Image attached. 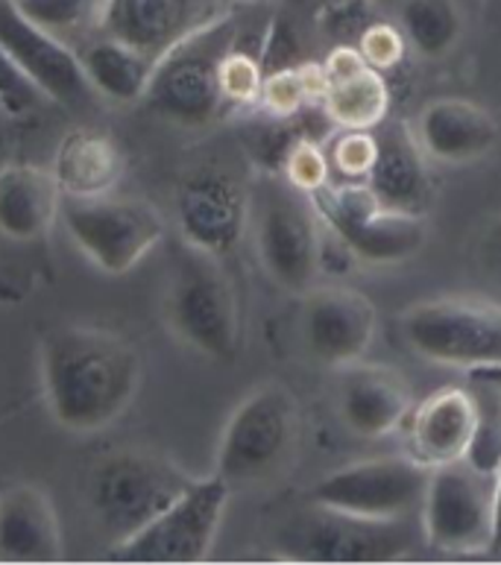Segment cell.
Masks as SVG:
<instances>
[{"instance_id": "obj_33", "label": "cell", "mask_w": 501, "mask_h": 565, "mask_svg": "<svg viewBox=\"0 0 501 565\" xmlns=\"http://www.w3.org/2000/svg\"><path fill=\"white\" fill-rule=\"evenodd\" d=\"M281 177L288 179L290 185L302 188L308 194H315L326 182H332V168H329V156L315 138H299L294 150L285 159Z\"/></svg>"}, {"instance_id": "obj_31", "label": "cell", "mask_w": 501, "mask_h": 565, "mask_svg": "<svg viewBox=\"0 0 501 565\" xmlns=\"http://www.w3.org/2000/svg\"><path fill=\"white\" fill-rule=\"evenodd\" d=\"M264 65L258 56L235 44L221 62V88L230 106H255L262 97Z\"/></svg>"}, {"instance_id": "obj_15", "label": "cell", "mask_w": 501, "mask_h": 565, "mask_svg": "<svg viewBox=\"0 0 501 565\" xmlns=\"http://www.w3.org/2000/svg\"><path fill=\"white\" fill-rule=\"evenodd\" d=\"M379 329L370 296L343 285L311 287L302 305V340L315 361L343 370L364 361Z\"/></svg>"}, {"instance_id": "obj_8", "label": "cell", "mask_w": 501, "mask_h": 565, "mask_svg": "<svg viewBox=\"0 0 501 565\" xmlns=\"http://www.w3.org/2000/svg\"><path fill=\"white\" fill-rule=\"evenodd\" d=\"M402 338L423 361L451 370L501 366V305L484 299H428L402 313Z\"/></svg>"}, {"instance_id": "obj_9", "label": "cell", "mask_w": 501, "mask_h": 565, "mask_svg": "<svg viewBox=\"0 0 501 565\" xmlns=\"http://www.w3.org/2000/svg\"><path fill=\"white\" fill-rule=\"evenodd\" d=\"M230 495L232 487L221 475L194 478V483L168 510L156 515L153 522L145 524L129 540L111 545L109 557L115 563L147 565L203 563L214 548Z\"/></svg>"}, {"instance_id": "obj_1", "label": "cell", "mask_w": 501, "mask_h": 565, "mask_svg": "<svg viewBox=\"0 0 501 565\" xmlns=\"http://www.w3.org/2000/svg\"><path fill=\"white\" fill-rule=\"evenodd\" d=\"M42 387L53 423L74 434H97L132 405L141 358L115 331L62 326L42 343Z\"/></svg>"}, {"instance_id": "obj_4", "label": "cell", "mask_w": 501, "mask_h": 565, "mask_svg": "<svg viewBox=\"0 0 501 565\" xmlns=\"http://www.w3.org/2000/svg\"><path fill=\"white\" fill-rule=\"evenodd\" d=\"M255 249L264 273L281 290L306 296L320 273V212L315 196L290 185L281 173H264L249 196Z\"/></svg>"}, {"instance_id": "obj_22", "label": "cell", "mask_w": 501, "mask_h": 565, "mask_svg": "<svg viewBox=\"0 0 501 565\" xmlns=\"http://www.w3.org/2000/svg\"><path fill=\"white\" fill-rule=\"evenodd\" d=\"M62 531L51 495L18 483L0 495V563H60Z\"/></svg>"}, {"instance_id": "obj_16", "label": "cell", "mask_w": 501, "mask_h": 565, "mask_svg": "<svg viewBox=\"0 0 501 565\" xmlns=\"http://www.w3.org/2000/svg\"><path fill=\"white\" fill-rule=\"evenodd\" d=\"M0 47L21 65L47 100L79 109L94 97L77 51H71V44L35 26L15 7V0H0Z\"/></svg>"}, {"instance_id": "obj_11", "label": "cell", "mask_w": 501, "mask_h": 565, "mask_svg": "<svg viewBox=\"0 0 501 565\" xmlns=\"http://www.w3.org/2000/svg\"><path fill=\"white\" fill-rule=\"evenodd\" d=\"M62 220L79 253L109 276H124L164 241V217L141 200H65Z\"/></svg>"}, {"instance_id": "obj_34", "label": "cell", "mask_w": 501, "mask_h": 565, "mask_svg": "<svg viewBox=\"0 0 501 565\" xmlns=\"http://www.w3.org/2000/svg\"><path fill=\"white\" fill-rule=\"evenodd\" d=\"M42 100L44 94L39 92V85L0 47V111L9 118H24Z\"/></svg>"}, {"instance_id": "obj_19", "label": "cell", "mask_w": 501, "mask_h": 565, "mask_svg": "<svg viewBox=\"0 0 501 565\" xmlns=\"http://www.w3.org/2000/svg\"><path fill=\"white\" fill-rule=\"evenodd\" d=\"M338 372V414L355 437H387L408 423L414 398L399 372L364 361L349 363Z\"/></svg>"}, {"instance_id": "obj_39", "label": "cell", "mask_w": 501, "mask_h": 565, "mask_svg": "<svg viewBox=\"0 0 501 565\" xmlns=\"http://www.w3.org/2000/svg\"><path fill=\"white\" fill-rule=\"evenodd\" d=\"M326 3H329V7H334V3H343V0H326Z\"/></svg>"}, {"instance_id": "obj_30", "label": "cell", "mask_w": 501, "mask_h": 565, "mask_svg": "<svg viewBox=\"0 0 501 565\" xmlns=\"http://www.w3.org/2000/svg\"><path fill=\"white\" fill-rule=\"evenodd\" d=\"M15 7L35 26L71 44L88 30H100L106 0H15Z\"/></svg>"}, {"instance_id": "obj_27", "label": "cell", "mask_w": 501, "mask_h": 565, "mask_svg": "<svg viewBox=\"0 0 501 565\" xmlns=\"http://www.w3.org/2000/svg\"><path fill=\"white\" fill-rule=\"evenodd\" d=\"M408 51L423 60H446L463 39V9L458 0H402L396 18Z\"/></svg>"}, {"instance_id": "obj_3", "label": "cell", "mask_w": 501, "mask_h": 565, "mask_svg": "<svg viewBox=\"0 0 501 565\" xmlns=\"http://www.w3.org/2000/svg\"><path fill=\"white\" fill-rule=\"evenodd\" d=\"M164 320L196 354L212 361L235 358L241 340L238 296L217 255L185 241L177 246L164 290Z\"/></svg>"}, {"instance_id": "obj_24", "label": "cell", "mask_w": 501, "mask_h": 565, "mask_svg": "<svg viewBox=\"0 0 501 565\" xmlns=\"http://www.w3.org/2000/svg\"><path fill=\"white\" fill-rule=\"evenodd\" d=\"M51 173L65 200L111 196L127 177V156L103 129H71L53 152Z\"/></svg>"}, {"instance_id": "obj_26", "label": "cell", "mask_w": 501, "mask_h": 565, "mask_svg": "<svg viewBox=\"0 0 501 565\" xmlns=\"http://www.w3.org/2000/svg\"><path fill=\"white\" fill-rule=\"evenodd\" d=\"M77 56L97 97L111 103L145 100L156 71V60H150L147 53L100 33V39L85 44Z\"/></svg>"}, {"instance_id": "obj_25", "label": "cell", "mask_w": 501, "mask_h": 565, "mask_svg": "<svg viewBox=\"0 0 501 565\" xmlns=\"http://www.w3.org/2000/svg\"><path fill=\"white\" fill-rule=\"evenodd\" d=\"M62 212V191L51 170L39 164L0 168V235L30 244L51 232Z\"/></svg>"}, {"instance_id": "obj_28", "label": "cell", "mask_w": 501, "mask_h": 565, "mask_svg": "<svg viewBox=\"0 0 501 565\" xmlns=\"http://www.w3.org/2000/svg\"><path fill=\"white\" fill-rule=\"evenodd\" d=\"M469 393L476 402V430L463 460L495 478L501 469V366L469 370Z\"/></svg>"}, {"instance_id": "obj_29", "label": "cell", "mask_w": 501, "mask_h": 565, "mask_svg": "<svg viewBox=\"0 0 501 565\" xmlns=\"http://www.w3.org/2000/svg\"><path fill=\"white\" fill-rule=\"evenodd\" d=\"M326 92V74L323 65H311V62H299V65H285V68L267 71L264 74L262 97H258V109L267 115H279V118H297L308 106L323 103Z\"/></svg>"}, {"instance_id": "obj_35", "label": "cell", "mask_w": 501, "mask_h": 565, "mask_svg": "<svg viewBox=\"0 0 501 565\" xmlns=\"http://www.w3.org/2000/svg\"><path fill=\"white\" fill-rule=\"evenodd\" d=\"M355 47L361 51L366 65L382 74L396 68L408 53V42H405L399 24H366L358 35Z\"/></svg>"}, {"instance_id": "obj_5", "label": "cell", "mask_w": 501, "mask_h": 565, "mask_svg": "<svg viewBox=\"0 0 501 565\" xmlns=\"http://www.w3.org/2000/svg\"><path fill=\"white\" fill-rule=\"evenodd\" d=\"M238 44V24L226 12L156 62L147 106L185 129L212 127L230 103L221 88L223 56Z\"/></svg>"}, {"instance_id": "obj_20", "label": "cell", "mask_w": 501, "mask_h": 565, "mask_svg": "<svg viewBox=\"0 0 501 565\" xmlns=\"http://www.w3.org/2000/svg\"><path fill=\"white\" fill-rule=\"evenodd\" d=\"M414 138L437 164H472L495 150L501 129L495 118L478 103L460 97H440L425 103L414 118Z\"/></svg>"}, {"instance_id": "obj_2", "label": "cell", "mask_w": 501, "mask_h": 565, "mask_svg": "<svg viewBox=\"0 0 501 565\" xmlns=\"http://www.w3.org/2000/svg\"><path fill=\"white\" fill-rule=\"evenodd\" d=\"M273 554L290 563H399L414 551L408 519H364L306 498L273 527Z\"/></svg>"}, {"instance_id": "obj_13", "label": "cell", "mask_w": 501, "mask_h": 565, "mask_svg": "<svg viewBox=\"0 0 501 565\" xmlns=\"http://www.w3.org/2000/svg\"><path fill=\"white\" fill-rule=\"evenodd\" d=\"M253 185L226 161H200L179 179L173 212L182 241L217 258L241 244L249 226Z\"/></svg>"}, {"instance_id": "obj_38", "label": "cell", "mask_w": 501, "mask_h": 565, "mask_svg": "<svg viewBox=\"0 0 501 565\" xmlns=\"http://www.w3.org/2000/svg\"><path fill=\"white\" fill-rule=\"evenodd\" d=\"M226 3H253V0H226Z\"/></svg>"}, {"instance_id": "obj_10", "label": "cell", "mask_w": 501, "mask_h": 565, "mask_svg": "<svg viewBox=\"0 0 501 565\" xmlns=\"http://www.w3.org/2000/svg\"><path fill=\"white\" fill-rule=\"evenodd\" d=\"M315 205L329 232L364 264H402L428 241L425 217L384 209L366 182H326Z\"/></svg>"}, {"instance_id": "obj_12", "label": "cell", "mask_w": 501, "mask_h": 565, "mask_svg": "<svg viewBox=\"0 0 501 565\" xmlns=\"http://www.w3.org/2000/svg\"><path fill=\"white\" fill-rule=\"evenodd\" d=\"M495 478L467 460L434 466L423 501V533L446 554H487L493 548Z\"/></svg>"}, {"instance_id": "obj_23", "label": "cell", "mask_w": 501, "mask_h": 565, "mask_svg": "<svg viewBox=\"0 0 501 565\" xmlns=\"http://www.w3.org/2000/svg\"><path fill=\"white\" fill-rule=\"evenodd\" d=\"M411 455L425 466H446L463 460L476 430V402L469 387H443L411 407Z\"/></svg>"}, {"instance_id": "obj_17", "label": "cell", "mask_w": 501, "mask_h": 565, "mask_svg": "<svg viewBox=\"0 0 501 565\" xmlns=\"http://www.w3.org/2000/svg\"><path fill=\"white\" fill-rule=\"evenodd\" d=\"M226 0H106L100 33L162 60L177 44L226 15Z\"/></svg>"}, {"instance_id": "obj_21", "label": "cell", "mask_w": 501, "mask_h": 565, "mask_svg": "<svg viewBox=\"0 0 501 565\" xmlns=\"http://www.w3.org/2000/svg\"><path fill=\"white\" fill-rule=\"evenodd\" d=\"M326 118L340 129L382 127L391 111V88L382 71L370 68L358 47L340 44L323 62Z\"/></svg>"}, {"instance_id": "obj_7", "label": "cell", "mask_w": 501, "mask_h": 565, "mask_svg": "<svg viewBox=\"0 0 501 565\" xmlns=\"http://www.w3.org/2000/svg\"><path fill=\"white\" fill-rule=\"evenodd\" d=\"M194 483L177 463L150 451H115L88 475V510L111 545L129 540Z\"/></svg>"}, {"instance_id": "obj_6", "label": "cell", "mask_w": 501, "mask_h": 565, "mask_svg": "<svg viewBox=\"0 0 501 565\" xmlns=\"http://www.w3.org/2000/svg\"><path fill=\"white\" fill-rule=\"evenodd\" d=\"M299 443V405L294 390L267 381L249 393L221 434L214 469L230 487H255L290 463Z\"/></svg>"}, {"instance_id": "obj_37", "label": "cell", "mask_w": 501, "mask_h": 565, "mask_svg": "<svg viewBox=\"0 0 501 565\" xmlns=\"http://www.w3.org/2000/svg\"><path fill=\"white\" fill-rule=\"evenodd\" d=\"M490 554L501 557V469L495 472V507H493V548Z\"/></svg>"}, {"instance_id": "obj_18", "label": "cell", "mask_w": 501, "mask_h": 565, "mask_svg": "<svg viewBox=\"0 0 501 565\" xmlns=\"http://www.w3.org/2000/svg\"><path fill=\"white\" fill-rule=\"evenodd\" d=\"M375 159L366 173V188L384 209L411 217H428L434 205L431 159L425 156L414 129L405 124L375 127Z\"/></svg>"}, {"instance_id": "obj_32", "label": "cell", "mask_w": 501, "mask_h": 565, "mask_svg": "<svg viewBox=\"0 0 501 565\" xmlns=\"http://www.w3.org/2000/svg\"><path fill=\"white\" fill-rule=\"evenodd\" d=\"M375 159L373 129H343L329 150V168L343 177V182H364Z\"/></svg>"}, {"instance_id": "obj_14", "label": "cell", "mask_w": 501, "mask_h": 565, "mask_svg": "<svg viewBox=\"0 0 501 565\" xmlns=\"http://www.w3.org/2000/svg\"><path fill=\"white\" fill-rule=\"evenodd\" d=\"M431 466L417 457H373L334 469L308 490L317 504L364 519H408L419 513Z\"/></svg>"}, {"instance_id": "obj_36", "label": "cell", "mask_w": 501, "mask_h": 565, "mask_svg": "<svg viewBox=\"0 0 501 565\" xmlns=\"http://www.w3.org/2000/svg\"><path fill=\"white\" fill-rule=\"evenodd\" d=\"M481 255H484L487 267L501 279V217L487 226L484 241H481Z\"/></svg>"}]
</instances>
